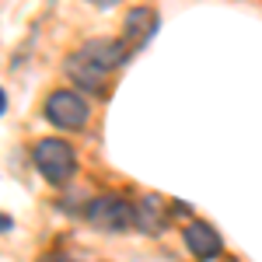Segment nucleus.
<instances>
[{
	"instance_id": "nucleus-8",
	"label": "nucleus",
	"mask_w": 262,
	"mask_h": 262,
	"mask_svg": "<svg viewBox=\"0 0 262 262\" xmlns=\"http://www.w3.org/2000/svg\"><path fill=\"white\" fill-rule=\"evenodd\" d=\"M67 74H70V81L77 84V88H84V91H95V95H98L101 88H105V74L95 70L81 53H74V56L67 60Z\"/></svg>"
},
{
	"instance_id": "nucleus-3",
	"label": "nucleus",
	"mask_w": 262,
	"mask_h": 262,
	"mask_svg": "<svg viewBox=\"0 0 262 262\" xmlns=\"http://www.w3.org/2000/svg\"><path fill=\"white\" fill-rule=\"evenodd\" d=\"M88 116H91V108L77 91H53L46 101V119L60 129H81Z\"/></svg>"
},
{
	"instance_id": "nucleus-1",
	"label": "nucleus",
	"mask_w": 262,
	"mask_h": 262,
	"mask_svg": "<svg viewBox=\"0 0 262 262\" xmlns=\"http://www.w3.org/2000/svg\"><path fill=\"white\" fill-rule=\"evenodd\" d=\"M32 158H35V168L42 171V179L49 182V185H63V182L74 175V147L70 143L56 140V137H46V140L35 143V150H32Z\"/></svg>"
},
{
	"instance_id": "nucleus-4",
	"label": "nucleus",
	"mask_w": 262,
	"mask_h": 262,
	"mask_svg": "<svg viewBox=\"0 0 262 262\" xmlns=\"http://www.w3.org/2000/svg\"><path fill=\"white\" fill-rule=\"evenodd\" d=\"M77 53H81L95 70H101V74H108L112 67H119V63L129 56V49H126L122 39H88Z\"/></svg>"
},
{
	"instance_id": "nucleus-7",
	"label": "nucleus",
	"mask_w": 262,
	"mask_h": 262,
	"mask_svg": "<svg viewBox=\"0 0 262 262\" xmlns=\"http://www.w3.org/2000/svg\"><path fill=\"white\" fill-rule=\"evenodd\" d=\"M154 25H158L154 7H133V11H126V25H122V32H126V39H133L137 46H143V42L150 39ZM126 39H122V42H126Z\"/></svg>"
},
{
	"instance_id": "nucleus-5",
	"label": "nucleus",
	"mask_w": 262,
	"mask_h": 262,
	"mask_svg": "<svg viewBox=\"0 0 262 262\" xmlns=\"http://www.w3.org/2000/svg\"><path fill=\"white\" fill-rule=\"evenodd\" d=\"M182 238H185V248H189L200 262L217 259V255H221V248H224L221 234H217L210 224H203V221H192L185 231H182Z\"/></svg>"
},
{
	"instance_id": "nucleus-2",
	"label": "nucleus",
	"mask_w": 262,
	"mask_h": 262,
	"mask_svg": "<svg viewBox=\"0 0 262 262\" xmlns=\"http://www.w3.org/2000/svg\"><path fill=\"white\" fill-rule=\"evenodd\" d=\"M84 217L101 231H126L129 224H137V206H129L122 196H95Z\"/></svg>"
},
{
	"instance_id": "nucleus-6",
	"label": "nucleus",
	"mask_w": 262,
	"mask_h": 262,
	"mask_svg": "<svg viewBox=\"0 0 262 262\" xmlns=\"http://www.w3.org/2000/svg\"><path fill=\"white\" fill-rule=\"evenodd\" d=\"M164 224H168L164 200H161V196H143V200L137 203V227L147 231V234H161Z\"/></svg>"
}]
</instances>
